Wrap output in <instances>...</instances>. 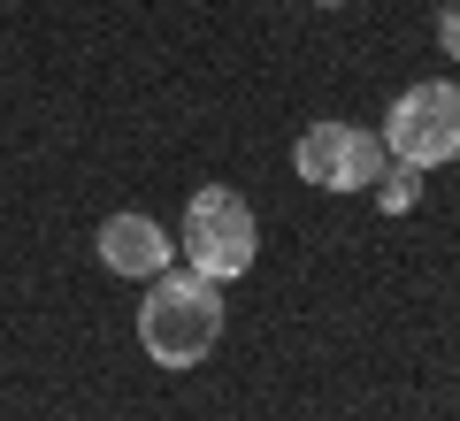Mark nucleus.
Wrapping results in <instances>:
<instances>
[{"mask_svg": "<svg viewBox=\"0 0 460 421\" xmlns=\"http://www.w3.org/2000/svg\"><path fill=\"white\" fill-rule=\"evenodd\" d=\"M215 338H223V292H215L199 268L184 276H154L146 307H138V345H146L162 368H199V360L215 353Z\"/></svg>", "mask_w": 460, "mask_h": 421, "instance_id": "f257e3e1", "label": "nucleus"}, {"mask_svg": "<svg viewBox=\"0 0 460 421\" xmlns=\"http://www.w3.org/2000/svg\"><path fill=\"white\" fill-rule=\"evenodd\" d=\"M376 192H384V215H407L414 199H422V169H414V162L384 169V177H376Z\"/></svg>", "mask_w": 460, "mask_h": 421, "instance_id": "423d86ee", "label": "nucleus"}, {"mask_svg": "<svg viewBox=\"0 0 460 421\" xmlns=\"http://www.w3.org/2000/svg\"><path fill=\"white\" fill-rule=\"evenodd\" d=\"M253 245H261V230H253V207L238 192H223V184L192 192V215H184V245H177V253L192 260L208 284L246 276L253 268Z\"/></svg>", "mask_w": 460, "mask_h": 421, "instance_id": "f03ea898", "label": "nucleus"}, {"mask_svg": "<svg viewBox=\"0 0 460 421\" xmlns=\"http://www.w3.org/2000/svg\"><path fill=\"white\" fill-rule=\"evenodd\" d=\"M299 177L323 184V192H368V184L384 177V138H368V130L353 123H307L292 146Z\"/></svg>", "mask_w": 460, "mask_h": 421, "instance_id": "20e7f679", "label": "nucleus"}, {"mask_svg": "<svg viewBox=\"0 0 460 421\" xmlns=\"http://www.w3.org/2000/svg\"><path fill=\"white\" fill-rule=\"evenodd\" d=\"M392 153L414 169H438L460 153V84L429 77V84H407L392 108Z\"/></svg>", "mask_w": 460, "mask_h": 421, "instance_id": "7ed1b4c3", "label": "nucleus"}, {"mask_svg": "<svg viewBox=\"0 0 460 421\" xmlns=\"http://www.w3.org/2000/svg\"><path fill=\"white\" fill-rule=\"evenodd\" d=\"M169 230L154 223V215H108L100 223V260H108L115 276H162L169 268Z\"/></svg>", "mask_w": 460, "mask_h": 421, "instance_id": "39448f33", "label": "nucleus"}, {"mask_svg": "<svg viewBox=\"0 0 460 421\" xmlns=\"http://www.w3.org/2000/svg\"><path fill=\"white\" fill-rule=\"evenodd\" d=\"M323 8H345V0H323Z\"/></svg>", "mask_w": 460, "mask_h": 421, "instance_id": "6e6552de", "label": "nucleus"}, {"mask_svg": "<svg viewBox=\"0 0 460 421\" xmlns=\"http://www.w3.org/2000/svg\"><path fill=\"white\" fill-rule=\"evenodd\" d=\"M438 39H445V54L460 62V8H445V16H438Z\"/></svg>", "mask_w": 460, "mask_h": 421, "instance_id": "0eeeda50", "label": "nucleus"}]
</instances>
